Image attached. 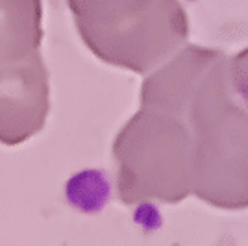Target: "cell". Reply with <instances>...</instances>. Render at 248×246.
Instances as JSON below:
<instances>
[{
    "instance_id": "obj_4",
    "label": "cell",
    "mask_w": 248,
    "mask_h": 246,
    "mask_svg": "<svg viewBox=\"0 0 248 246\" xmlns=\"http://www.w3.org/2000/svg\"><path fill=\"white\" fill-rule=\"evenodd\" d=\"M48 109V72L41 54L0 65V143H26L45 128Z\"/></svg>"
},
{
    "instance_id": "obj_3",
    "label": "cell",
    "mask_w": 248,
    "mask_h": 246,
    "mask_svg": "<svg viewBox=\"0 0 248 246\" xmlns=\"http://www.w3.org/2000/svg\"><path fill=\"white\" fill-rule=\"evenodd\" d=\"M113 157L123 204H178L193 195L195 141L182 117L141 106L115 137Z\"/></svg>"
},
{
    "instance_id": "obj_1",
    "label": "cell",
    "mask_w": 248,
    "mask_h": 246,
    "mask_svg": "<svg viewBox=\"0 0 248 246\" xmlns=\"http://www.w3.org/2000/svg\"><path fill=\"white\" fill-rule=\"evenodd\" d=\"M222 52L198 80L184 121L195 141L193 195L220 209L248 207V109L233 96Z\"/></svg>"
},
{
    "instance_id": "obj_2",
    "label": "cell",
    "mask_w": 248,
    "mask_h": 246,
    "mask_svg": "<svg viewBox=\"0 0 248 246\" xmlns=\"http://www.w3.org/2000/svg\"><path fill=\"white\" fill-rule=\"evenodd\" d=\"M76 30L98 60L148 74L187 45L180 0H69Z\"/></svg>"
},
{
    "instance_id": "obj_5",
    "label": "cell",
    "mask_w": 248,
    "mask_h": 246,
    "mask_svg": "<svg viewBox=\"0 0 248 246\" xmlns=\"http://www.w3.org/2000/svg\"><path fill=\"white\" fill-rule=\"evenodd\" d=\"M41 0H0V65L41 54Z\"/></svg>"
},
{
    "instance_id": "obj_6",
    "label": "cell",
    "mask_w": 248,
    "mask_h": 246,
    "mask_svg": "<svg viewBox=\"0 0 248 246\" xmlns=\"http://www.w3.org/2000/svg\"><path fill=\"white\" fill-rule=\"evenodd\" d=\"M226 74L233 96L248 109V48L228 58Z\"/></svg>"
}]
</instances>
